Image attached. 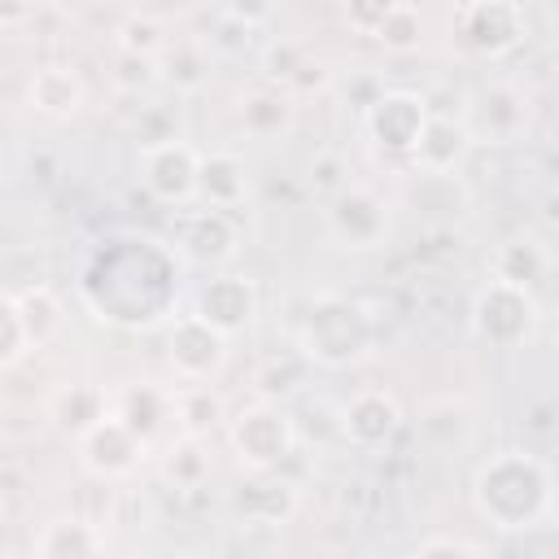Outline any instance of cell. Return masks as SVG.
Here are the masks:
<instances>
[{"label":"cell","instance_id":"obj_2","mask_svg":"<svg viewBox=\"0 0 559 559\" xmlns=\"http://www.w3.org/2000/svg\"><path fill=\"white\" fill-rule=\"evenodd\" d=\"M550 467L528 450H498L472 472V507L498 533H524L550 515L555 502Z\"/></svg>","mask_w":559,"mask_h":559},{"label":"cell","instance_id":"obj_18","mask_svg":"<svg viewBox=\"0 0 559 559\" xmlns=\"http://www.w3.org/2000/svg\"><path fill=\"white\" fill-rule=\"evenodd\" d=\"M87 100V83L66 61H44L26 79V105L48 122H70Z\"/></svg>","mask_w":559,"mask_h":559},{"label":"cell","instance_id":"obj_31","mask_svg":"<svg viewBox=\"0 0 559 559\" xmlns=\"http://www.w3.org/2000/svg\"><path fill=\"white\" fill-rule=\"evenodd\" d=\"M114 44H118V52H131V57H148V61H157L162 52H166V26H162V17H153V13H127L122 22H118V31H114Z\"/></svg>","mask_w":559,"mask_h":559},{"label":"cell","instance_id":"obj_25","mask_svg":"<svg viewBox=\"0 0 559 559\" xmlns=\"http://www.w3.org/2000/svg\"><path fill=\"white\" fill-rule=\"evenodd\" d=\"M489 266H493V280L533 293L546 280V271H550V253H546V245L537 236H511V240L498 245V253H493Z\"/></svg>","mask_w":559,"mask_h":559},{"label":"cell","instance_id":"obj_38","mask_svg":"<svg viewBox=\"0 0 559 559\" xmlns=\"http://www.w3.org/2000/svg\"><path fill=\"white\" fill-rule=\"evenodd\" d=\"M310 183H314V188H328L332 197H336L341 188H349V183L341 179V162H336L332 153H323V157H319V162L310 166Z\"/></svg>","mask_w":559,"mask_h":559},{"label":"cell","instance_id":"obj_9","mask_svg":"<svg viewBox=\"0 0 559 559\" xmlns=\"http://www.w3.org/2000/svg\"><path fill=\"white\" fill-rule=\"evenodd\" d=\"M432 109L419 92H406V87H384V96L362 114V131L371 140L376 153H389V157H411L424 127H428Z\"/></svg>","mask_w":559,"mask_h":559},{"label":"cell","instance_id":"obj_27","mask_svg":"<svg viewBox=\"0 0 559 559\" xmlns=\"http://www.w3.org/2000/svg\"><path fill=\"white\" fill-rule=\"evenodd\" d=\"M157 70H162V83L175 96H197L210 83V52H205L201 39H175L157 57Z\"/></svg>","mask_w":559,"mask_h":559},{"label":"cell","instance_id":"obj_11","mask_svg":"<svg viewBox=\"0 0 559 559\" xmlns=\"http://www.w3.org/2000/svg\"><path fill=\"white\" fill-rule=\"evenodd\" d=\"M463 122H467L472 140H480V144H515L524 135V127H528V100H524V92L515 83L493 79V83H485L476 92V100H472Z\"/></svg>","mask_w":559,"mask_h":559},{"label":"cell","instance_id":"obj_4","mask_svg":"<svg viewBox=\"0 0 559 559\" xmlns=\"http://www.w3.org/2000/svg\"><path fill=\"white\" fill-rule=\"evenodd\" d=\"M467 328L480 345L489 349H520L537 336L542 328V301L537 293L528 288H515V284H502V280H485L476 293H472V306H467Z\"/></svg>","mask_w":559,"mask_h":559},{"label":"cell","instance_id":"obj_30","mask_svg":"<svg viewBox=\"0 0 559 559\" xmlns=\"http://www.w3.org/2000/svg\"><path fill=\"white\" fill-rule=\"evenodd\" d=\"M367 39L380 44L384 52H393V57H406V52H415L424 44V13L415 4H384L380 22H376V31Z\"/></svg>","mask_w":559,"mask_h":559},{"label":"cell","instance_id":"obj_5","mask_svg":"<svg viewBox=\"0 0 559 559\" xmlns=\"http://www.w3.org/2000/svg\"><path fill=\"white\" fill-rule=\"evenodd\" d=\"M227 450L245 472H284V463L297 454V428L280 402H249L227 419Z\"/></svg>","mask_w":559,"mask_h":559},{"label":"cell","instance_id":"obj_40","mask_svg":"<svg viewBox=\"0 0 559 559\" xmlns=\"http://www.w3.org/2000/svg\"><path fill=\"white\" fill-rule=\"evenodd\" d=\"M162 559H205V555H197V550H179V555H162Z\"/></svg>","mask_w":559,"mask_h":559},{"label":"cell","instance_id":"obj_19","mask_svg":"<svg viewBox=\"0 0 559 559\" xmlns=\"http://www.w3.org/2000/svg\"><path fill=\"white\" fill-rule=\"evenodd\" d=\"M114 415V393H105L100 384H61L52 397H48V424L66 437V441H83L92 428H100L105 419Z\"/></svg>","mask_w":559,"mask_h":559},{"label":"cell","instance_id":"obj_35","mask_svg":"<svg viewBox=\"0 0 559 559\" xmlns=\"http://www.w3.org/2000/svg\"><path fill=\"white\" fill-rule=\"evenodd\" d=\"M135 140H140V148L148 153V148H162V144H175L179 140V122L170 118V109H144L140 114V122H135Z\"/></svg>","mask_w":559,"mask_h":559},{"label":"cell","instance_id":"obj_10","mask_svg":"<svg viewBox=\"0 0 559 559\" xmlns=\"http://www.w3.org/2000/svg\"><path fill=\"white\" fill-rule=\"evenodd\" d=\"M148 445L122 424V419H105L100 428H92L83 441H79V467L87 480H105V485H118L127 476L140 472Z\"/></svg>","mask_w":559,"mask_h":559},{"label":"cell","instance_id":"obj_24","mask_svg":"<svg viewBox=\"0 0 559 559\" xmlns=\"http://www.w3.org/2000/svg\"><path fill=\"white\" fill-rule=\"evenodd\" d=\"M35 559H105V528L79 511L52 515L35 537Z\"/></svg>","mask_w":559,"mask_h":559},{"label":"cell","instance_id":"obj_32","mask_svg":"<svg viewBox=\"0 0 559 559\" xmlns=\"http://www.w3.org/2000/svg\"><path fill=\"white\" fill-rule=\"evenodd\" d=\"M306 358L293 349V354H280V358H266L262 367H258V376H253V384H258V393L266 397V402H284V397H293L297 389H301V380H306Z\"/></svg>","mask_w":559,"mask_h":559},{"label":"cell","instance_id":"obj_28","mask_svg":"<svg viewBox=\"0 0 559 559\" xmlns=\"http://www.w3.org/2000/svg\"><path fill=\"white\" fill-rule=\"evenodd\" d=\"M9 297H13L17 314H22V328H26V336H31L35 349H44V345L66 328V306H61V297H57L48 284L13 288Z\"/></svg>","mask_w":559,"mask_h":559},{"label":"cell","instance_id":"obj_3","mask_svg":"<svg viewBox=\"0 0 559 559\" xmlns=\"http://www.w3.org/2000/svg\"><path fill=\"white\" fill-rule=\"evenodd\" d=\"M293 349L310 367H358L376 354V319L345 293H314L293 319Z\"/></svg>","mask_w":559,"mask_h":559},{"label":"cell","instance_id":"obj_21","mask_svg":"<svg viewBox=\"0 0 559 559\" xmlns=\"http://www.w3.org/2000/svg\"><path fill=\"white\" fill-rule=\"evenodd\" d=\"M236 118L253 140H284L297 127V100L275 83H253L236 96Z\"/></svg>","mask_w":559,"mask_h":559},{"label":"cell","instance_id":"obj_12","mask_svg":"<svg viewBox=\"0 0 559 559\" xmlns=\"http://www.w3.org/2000/svg\"><path fill=\"white\" fill-rule=\"evenodd\" d=\"M341 437L354 450H384L397 432H402V402L389 389H358L345 406H341Z\"/></svg>","mask_w":559,"mask_h":559},{"label":"cell","instance_id":"obj_13","mask_svg":"<svg viewBox=\"0 0 559 559\" xmlns=\"http://www.w3.org/2000/svg\"><path fill=\"white\" fill-rule=\"evenodd\" d=\"M231 511L236 520L245 524H258V528H284L297 507H301V493L297 485L284 476V472H249L236 489H231Z\"/></svg>","mask_w":559,"mask_h":559},{"label":"cell","instance_id":"obj_23","mask_svg":"<svg viewBox=\"0 0 559 559\" xmlns=\"http://www.w3.org/2000/svg\"><path fill=\"white\" fill-rule=\"evenodd\" d=\"M253 192V179H249V166L240 153H227V148H214V153H201V179H197V197L205 201V210H236L245 205Z\"/></svg>","mask_w":559,"mask_h":559},{"label":"cell","instance_id":"obj_7","mask_svg":"<svg viewBox=\"0 0 559 559\" xmlns=\"http://www.w3.org/2000/svg\"><path fill=\"white\" fill-rule=\"evenodd\" d=\"M231 358V336L210 328L201 314H175L166 323V362L183 384H210Z\"/></svg>","mask_w":559,"mask_h":559},{"label":"cell","instance_id":"obj_6","mask_svg":"<svg viewBox=\"0 0 559 559\" xmlns=\"http://www.w3.org/2000/svg\"><path fill=\"white\" fill-rule=\"evenodd\" d=\"M528 35V17L511 0H472L450 17V44L476 61L511 57Z\"/></svg>","mask_w":559,"mask_h":559},{"label":"cell","instance_id":"obj_36","mask_svg":"<svg viewBox=\"0 0 559 559\" xmlns=\"http://www.w3.org/2000/svg\"><path fill=\"white\" fill-rule=\"evenodd\" d=\"M411 559H485V555L463 537H428L411 550Z\"/></svg>","mask_w":559,"mask_h":559},{"label":"cell","instance_id":"obj_26","mask_svg":"<svg viewBox=\"0 0 559 559\" xmlns=\"http://www.w3.org/2000/svg\"><path fill=\"white\" fill-rule=\"evenodd\" d=\"M175 419H179V437H197L205 441L214 428H227V402L214 384H179L175 389Z\"/></svg>","mask_w":559,"mask_h":559},{"label":"cell","instance_id":"obj_1","mask_svg":"<svg viewBox=\"0 0 559 559\" xmlns=\"http://www.w3.org/2000/svg\"><path fill=\"white\" fill-rule=\"evenodd\" d=\"M79 293H83L87 310L105 323H122V328L157 323L175 306L179 266L148 236L100 240V249H92V258L83 266Z\"/></svg>","mask_w":559,"mask_h":559},{"label":"cell","instance_id":"obj_37","mask_svg":"<svg viewBox=\"0 0 559 559\" xmlns=\"http://www.w3.org/2000/svg\"><path fill=\"white\" fill-rule=\"evenodd\" d=\"M271 17H275L271 4H227V9H223V22H236L245 35H253V31L266 26Z\"/></svg>","mask_w":559,"mask_h":559},{"label":"cell","instance_id":"obj_14","mask_svg":"<svg viewBox=\"0 0 559 559\" xmlns=\"http://www.w3.org/2000/svg\"><path fill=\"white\" fill-rule=\"evenodd\" d=\"M258 306H262L258 284H253L249 275L223 271V275H214V280H205V284L197 288L192 314H201V319H205L210 328H218L223 336H240V332L258 319Z\"/></svg>","mask_w":559,"mask_h":559},{"label":"cell","instance_id":"obj_29","mask_svg":"<svg viewBox=\"0 0 559 559\" xmlns=\"http://www.w3.org/2000/svg\"><path fill=\"white\" fill-rule=\"evenodd\" d=\"M157 467H162V480L192 493L210 480V454H205V441L197 437H170L157 454Z\"/></svg>","mask_w":559,"mask_h":559},{"label":"cell","instance_id":"obj_20","mask_svg":"<svg viewBox=\"0 0 559 559\" xmlns=\"http://www.w3.org/2000/svg\"><path fill=\"white\" fill-rule=\"evenodd\" d=\"M262 83H275L293 100H301L310 92H323L332 83V70H328V61L310 57V48H301L293 39H275L262 52Z\"/></svg>","mask_w":559,"mask_h":559},{"label":"cell","instance_id":"obj_15","mask_svg":"<svg viewBox=\"0 0 559 559\" xmlns=\"http://www.w3.org/2000/svg\"><path fill=\"white\" fill-rule=\"evenodd\" d=\"M175 249L192 266H227L240 253V227L227 210H197L179 223Z\"/></svg>","mask_w":559,"mask_h":559},{"label":"cell","instance_id":"obj_41","mask_svg":"<svg viewBox=\"0 0 559 559\" xmlns=\"http://www.w3.org/2000/svg\"><path fill=\"white\" fill-rule=\"evenodd\" d=\"M550 520H555V528H559V489H555V502H550Z\"/></svg>","mask_w":559,"mask_h":559},{"label":"cell","instance_id":"obj_39","mask_svg":"<svg viewBox=\"0 0 559 559\" xmlns=\"http://www.w3.org/2000/svg\"><path fill=\"white\" fill-rule=\"evenodd\" d=\"M380 13H384V4H349V9H345V26H354V31L371 35V31H376V22H380Z\"/></svg>","mask_w":559,"mask_h":559},{"label":"cell","instance_id":"obj_34","mask_svg":"<svg viewBox=\"0 0 559 559\" xmlns=\"http://www.w3.org/2000/svg\"><path fill=\"white\" fill-rule=\"evenodd\" d=\"M109 79H114V87H118V92H127V96H140V92H148L153 83H162V70H157V61H148V57H131V52H118V57H114V70H109Z\"/></svg>","mask_w":559,"mask_h":559},{"label":"cell","instance_id":"obj_16","mask_svg":"<svg viewBox=\"0 0 559 559\" xmlns=\"http://www.w3.org/2000/svg\"><path fill=\"white\" fill-rule=\"evenodd\" d=\"M144 166V188L162 201V205H188L197 197V179H201V153L188 140L148 148L140 157Z\"/></svg>","mask_w":559,"mask_h":559},{"label":"cell","instance_id":"obj_8","mask_svg":"<svg viewBox=\"0 0 559 559\" xmlns=\"http://www.w3.org/2000/svg\"><path fill=\"white\" fill-rule=\"evenodd\" d=\"M323 223H328V236L336 249H349V253H371L389 240V205L376 188H362V183H349L341 188L328 210H323Z\"/></svg>","mask_w":559,"mask_h":559},{"label":"cell","instance_id":"obj_22","mask_svg":"<svg viewBox=\"0 0 559 559\" xmlns=\"http://www.w3.org/2000/svg\"><path fill=\"white\" fill-rule=\"evenodd\" d=\"M472 131L463 118H450V114H432L411 162L419 166V175H459V166L467 162L472 153Z\"/></svg>","mask_w":559,"mask_h":559},{"label":"cell","instance_id":"obj_33","mask_svg":"<svg viewBox=\"0 0 559 559\" xmlns=\"http://www.w3.org/2000/svg\"><path fill=\"white\" fill-rule=\"evenodd\" d=\"M26 354H35V345H31L26 328H22V314H17L13 297L4 293V301H0V371L22 367Z\"/></svg>","mask_w":559,"mask_h":559},{"label":"cell","instance_id":"obj_17","mask_svg":"<svg viewBox=\"0 0 559 559\" xmlns=\"http://www.w3.org/2000/svg\"><path fill=\"white\" fill-rule=\"evenodd\" d=\"M114 419H122L144 445H157L170 424L179 428V419H175V389L153 384V380H131V384H122V389L114 393Z\"/></svg>","mask_w":559,"mask_h":559}]
</instances>
